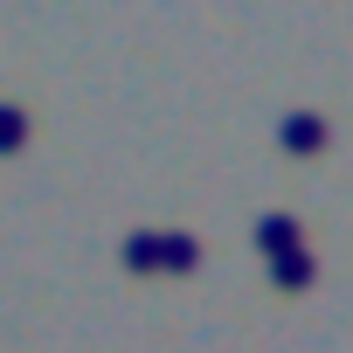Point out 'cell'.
<instances>
[{
  "label": "cell",
  "mask_w": 353,
  "mask_h": 353,
  "mask_svg": "<svg viewBox=\"0 0 353 353\" xmlns=\"http://www.w3.org/2000/svg\"><path fill=\"white\" fill-rule=\"evenodd\" d=\"M256 250H263V256L277 263V256H291V250H305V229H298L291 215H263V222H256Z\"/></svg>",
  "instance_id": "1"
},
{
  "label": "cell",
  "mask_w": 353,
  "mask_h": 353,
  "mask_svg": "<svg viewBox=\"0 0 353 353\" xmlns=\"http://www.w3.org/2000/svg\"><path fill=\"white\" fill-rule=\"evenodd\" d=\"M277 139H284L291 152H319V145H325V118H319V111H291V118L277 125Z\"/></svg>",
  "instance_id": "2"
},
{
  "label": "cell",
  "mask_w": 353,
  "mask_h": 353,
  "mask_svg": "<svg viewBox=\"0 0 353 353\" xmlns=\"http://www.w3.org/2000/svg\"><path fill=\"white\" fill-rule=\"evenodd\" d=\"M270 277H277V291H305V284L319 277V263H312V250H291V256L270 263Z\"/></svg>",
  "instance_id": "3"
},
{
  "label": "cell",
  "mask_w": 353,
  "mask_h": 353,
  "mask_svg": "<svg viewBox=\"0 0 353 353\" xmlns=\"http://www.w3.org/2000/svg\"><path fill=\"white\" fill-rule=\"evenodd\" d=\"M194 263H201V243L194 236H181V229L159 236V270H194Z\"/></svg>",
  "instance_id": "4"
},
{
  "label": "cell",
  "mask_w": 353,
  "mask_h": 353,
  "mask_svg": "<svg viewBox=\"0 0 353 353\" xmlns=\"http://www.w3.org/2000/svg\"><path fill=\"white\" fill-rule=\"evenodd\" d=\"M125 263H132V270H159V236H152V229L125 236Z\"/></svg>",
  "instance_id": "5"
},
{
  "label": "cell",
  "mask_w": 353,
  "mask_h": 353,
  "mask_svg": "<svg viewBox=\"0 0 353 353\" xmlns=\"http://www.w3.org/2000/svg\"><path fill=\"white\" fill-rule=\"evenodd\" d=\"M21 139H28V111L21 104H0V152H14Z\"/></svg>",
  "instance_id": "6"
}]
</instances>
